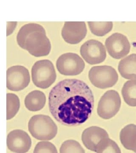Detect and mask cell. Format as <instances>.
I'll list each match as a JSON object with an SVG mask.
<instances>
[{"label": "cell", "mask_w": 136, "mask_h": 153, "mask_svg": "<svg viewBox=\"0 0 136 153\" xmlns=\"http://www.w3.org/2000/svg\"><path fill=\"white\" fill-rule=\"evenodd\" d=\"M94 96L82 80L67 79L58 82L48 96L49 110L57 122L67 126L83 124L91 117Z\"/></svg>", "instance_id": "1"}, {"label": "cell", "mask_w": 136, "mask_h": 153, "mask_svg": "<svg viewBox=\"0 0 136 153\" xmlns=\"http://www.w3.org/2000/svg\"><path fill=\"white\" fill-rule=\"evenodd\" d=\"M17 41L20 48L35 57L47 56L51 50V44L45 29L36 23L26 24L22 27L17 34Z\"/></svg>", "instance_id": "2"}, {"label": "cell", "mask_w": 136, "mask_h": 153, "mask_svg": "<svg viewBox=\"0 0 136 153\" xmlns=\"http://www.w3.org/2000/svg\"><path fill=\"white\" fill-rule=\"evenodd\" d=\"M28 130L33 138L39 140H50L57 132V127L49 116L34 115L28 122Z\"/></svg>", "instance_id": "3"}, {"label": "cell", "mask_w": 136, "mask_h": 153, "mask_svg": "<svg viewBox=\"0 0 136 153\" xmlns=\"http://www.w3.org/2000/svg\"><path fill=\"white\" fill-rule=\"evenodd\" d=\"M33 84L39 88H49L55 81L56 74L52 62L48 60H39L31 68Z\"/></svg>", "instance_id": "4"}, {"label": "cell", "mask_w": 136, "mask_h": 153, "mask_svg": "<svg viewBox=\"0 0 136 153\" xmlns=\"http://www.w3.org/2000/svg\"><path fill=\"white\" fill-rule=\"evenodd\" d=\"M88 78L94 86L100 89H106L114 86L118 80V74L111 66L101 65L92 67Z\"/></svg>", "instance_id": "5"}, {"label": "cell", "mask_w": 136, "mask_h": 153, "mask_svg": "<svg viewBox=\"0 0 136 153\" xmlns=\"http://www.w3.org/2000/svg\"><path fill=\"white\" fill-rule=\"evenodd\" d=\"M56 68L60 74L65 76H77L84 71V60L77 54L67 53L61 55L56 61Z\"/></svg>", "instance_id": "6"}, {"label": "cell", "mask_w": 136, "mask_h": 153, "mask_svg": "<svg viewBox=\"0 0 136 153\" xmlns=\"http://www.w3.org/2000/svg\"><path fill=\"white\" fill-rule=\"evenodd\" d=\"M121 104L119 94L114 90L105 93L98 103L97 114L103 119H110L119 112Z\"/></svg>", "instance_id": "7"}, {"label": "cell", "mask_w": 136, "mask_h": 153, "mask_svg": "<svg viewBox=\"0 0 136 153\" xmlns=\"http://www.w3.org/2000/svg\"><path fill=\"white\" fill-rule=\"evenodd\" d=\"M30 81L28 70L24 66L14 65L7 70V87L10 91H22L28 86Z\"/></svg>", "instance_id": "8"}, {"label": "cell", "mask_w": 136, "mask_h": 153, "mask_svg": "<svg viewBox=\"0 0 136 153\" xmlns=\"http://www.w3.org/2000/svg\"><path fill=\"white\" fill-rule=\"evenodd\" d=\"M80 53L85 61L91 65L102 63L106 57L105 46L102 43L95 39L86 41L81 45Z\"/></svg>", "instance_id": "9"}, {"label": "cell", "mask_w": 136, "mask_h": 153, "mask_svg": "<svg viewBox=\"0 0 136 153\" xmlns=\"http://www.w3.org/2000/svg\"><path fill=\"white\" fill-rule=\"evenodd\" d=\"M105 46L109 55L115 59H120L128 55L131 48L127 37L118 33L106 38Z\"/></svg>", "instance_id": "10"}, {"label": "cell", "mask_w": 136, "mask_h": 153, "mask_svg": "<svg viewBox=\"0 0 136 153\" xmlns=\"http://www.w3.org/2000/svg\"><path fill=\"white\" fill-rule=\"evenodd\" d=\"M86 24L83 22H67L62 29L61 35L64 41L70 44H77L86 37Z\"/></svg>", "instance_id": "11"}, {"label": "cell", "mask_w": 136, "mask_h": 153, "mask_svg": "<svg viewBox=\"0 0 136 153\" xmlns=\"http://www.w3.org/2000/svg\"><path fill=\"white\" fill-rule=\"evenodd\" d=\"M7 144L8 149L12 152L26 153L31 148V140L26 132L17 129L7 134Z\"/></svg>", "instance_id": "12"}, {"label": "cell", "mask_w": 136, "mask_h": 153, "mask_svg": "<svg viewBox=\"0 0 136 153\" xmlns=\"http://www.w3.org/2000/svg\"><path fill=\"white\" fill-rule=\"evenodd\" d=\"M109 138L107 131L100 127L92 126L84 130L81 139L84 146L95 152L96 146L103 139Z\"/></svg>", "instance_id": "13"}, {"label": "cell", "mask_w": 136, "mask_h": 153, "mask_svg": "<svg viewBox=\"0 0 136 153\" xmlns=\"http://www.w3.org/2000/svg\"><path fill=\"white\" fill-rule=\"evenodd\" d=\"M118 70L121 76L125 79H136V54H132L121 60Z\"/></svg>", "instance_id": "14"}, {"label": "cell", "mask_w": 136, "mask_h": 153, "mask_svg": "<svg viewBox=\"0 0 136 153\" xmlns=\"http://www.w3.org/2000/svg\"><path fill=\"white\" fill-rule=\"evenodd\" d=\"M45 94L40 91H32L25 99L26 108L31 112H37L42 110L46 104Z\"/></svg>", "instance_id": "15"}, {"label": "cell", "mask_w": 136, "mask_h": 153, "mask_svg": "<svg viewBox=\"0 0 136 153\" xmlns=\"http://www.w3.org/2000/svg\"><path fill=\"white\" fill-rule=\"evenodd\" d=\"M120 141L124 148L136 153V125H127L120 134Z\"/></svg>", "instance_id": "16"}, {"label": "cell", "mask_w": 136, "mask_h": 153, "mask_svg": "<svg viewBox=\"0 0 136 153\" xmlns=\"http://www.w3.org/2000/svg\"><path fill=\"white\" fill-rule=\"evenodd\" d=\"M122 95L125 102L130 106H136V79L128 81L122 89Z\"/></svg>", "instance_id": "17"}, {"label": "cell", "mask_w": 136, "mask_h": 153, "mask_svg": "<svg viewBox=\"0 0 136 153\" xmlns=\"http://www.w3.org/2000/svg\"><path fill=\"white\" fill-rule=\"evenodd\" d=\"M87 24L91 33L95 36L102 37L112 30V22H88Z\"/></svg>", "instance_id": "18"}, {"label": "cell", "mask_w": 136, "mask_h": 153, "mask_svg": "<svg viewBox=\"0 0 136 153\" xmlns=\"http://www.w3.org/2000/svg\"><path fill=\"white\" fill-rule=\"evenodd\" d=\"M20 100L18 96L12 93L7 94V120L14 117L20 108Z\"/></svg>", "instance_id": "19"}, {"label": "cell", "mask_w": 136, "mask_h": 153, "mask_svg": "<svg viewBox=\"0 0 136 153\" xmlns=\"http://www.w3.org/2000/svg\"><path fill=\"white\" fill-rule=\"evenodd\" d=\"M95 152L98 153H120L121 151L117 143L109 138L103 139L96 146Z\"/></svg>", "instance_id": "20"}, {"label": "cell", "mask_w": 136, "mask_h": 153, "mask_svg": "<svg viewBox=\"0 0 136 153\" xmlns=\"http://www.w3.org/2000/svg\"><path fill=\"white\" fill-rule=\"evenodd\" d=\"M61 153H85L81 145L74 140H68L63 143L60 147Z\"/></svg>", "instance_id": "21"}, {"label": "cell", "mask_w": 136, "mask_h": 153, "mask_svg": "<svg viewBox=\"0 0 136 153\" xmlns=\"http://www.w3.org/2000/svg\"><path fill=\"white\" fill-rule=\"evenodd\" d=\"M33 153H57V151L54 144L49 141H41L37 143Z\"/></svg>", "instance_id": "22"}, {"label": "cell", "mask_w": 136, "mask_h": 153, "mask_svg": "<svg viewBox=\"0 0 136 153\" xmlns=\"http://www.w3.org/2000/svg\"><path fill=\"white\" fill-rule=\"evenodd\" d=\"M15 22H7V36L10 35L11 33H12L13 31H14V29L16 27V25H13Z\"/></svg>", "instance_id": "23"}]
</instances>
